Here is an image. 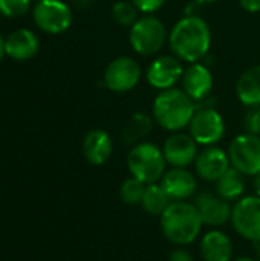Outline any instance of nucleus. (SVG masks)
<instances>
[{
  "label": "nucleus",
  "mask_w": 260,
  "mask_h": 261,
  "mask_svg": "<svg viewBox=\"0 0 260 261\" xmlns=\"http://www.w3.org/2000/svg\"><path fill=\"white\" fill-rule=\"evenodd\" d=\"M74 5H77L78 8H86L92 3V0H70Z\"/></svg>",
  "instance_id": "31"
},
{
  "label": "nucleus",
  "mask_w": 260,
  "mask_h": 261,
  "mask_svg": "<svg viewBox=\"0 0 260 261\" xmlns=\"http://www.w3.org/2000/svg\"><path fill=\"white\" fill-rule=\"evenodd\" d=\"M195 168L199 177L208 182H218L230 168L231 162L228 158V151H224L219 147L210 145L198 153L195 161Z\"/></svg>",
  "instance_id": "13"
},
{
  "label": "nucleus",
  "mask_w": 260,
  "mask_h": 261,
  "mask_svg": "<svg viewBox=\"0 0 260 261\" xmlns=\"http://www.w3.org/2000/svg\"><path fill=\"white\" fill-rule=\"evenodd\" d=\"M170 203H172V199L166 193L161 184L156 182V184H150L146 187V193L141 200V205L149 214L162 216L164 211L170 206Z\"/></svg>",
  "instance_id": "23"
},
{
  "label": "nucleus",
  "mask_w": 260,
  "mask_h": 261,
  "mask_svg": "<svg viewBox=\"0 0 260 261\" xmlns=\"http://www.w3.org/2000/svg\"><path fill=\"white\" fill-rule=\"evenodd\" d=\"M161 185L166 193L170 196L172 200L179 202L192 197L196 191V177L185 168L173 167L172 170L166 171Z\"/></svg>",
  "instance_id": "16"
},
{
  "label": "nucleus",
  "mask_w": 260,
  "mask_h": 261,
  "mask_svg": "<svg viewBox=\"0 0 260 261\" xmlns=\"http://www.w3.org/2000/svg\"><path fill=\"white\" fill-rule=\"evenodd\" d=\"M188 133L198 145H216L225 135V121L215 106H196Z\"/></svg>",
  "instance_id": "6"
},
{
  "label": "nucleus",
  "mask_w": 260,
  "mask_h": 261,
  "mask_svg": "<svg viewBox=\"0 0 260 261\" xmlns=\"http://www.w3.org/2000/svg\"><path fill=\"white\" fill-rule=\"evenodd\" d=\"M202 225L204 222L196 205L182 200L172 202L161 216V229L164 236L179 246L193 243L198 239Z\"/></svg>",
  "instance_id": "3"
},
{
  "label": "nucleus",
  "mask_w": 260,
  "mask_h": 261,
  "mask_svg": "<svg viewBox=\"0 0 260 261\" xmlns=\"http://www.w3.org/2000/svg\"><path fill=\"white\" fill-rule=\"evenodd\" d=\"M113 151V142L107 132L101 128L90 130L83 141V153L89 164L103 165L106 164Z\"/></svg>",
  "instance_id": "18"
},
{
  "label": "nucleus",
  "mask_w": 260,
  "mask_h": 261,
  "mask_svg": "<svg viewBox=\"0 0 260 261\" xmlns=\"http://www.w3.org/2000/svg\"><path fill=\"white\" fill-rule=\"evenodd\" d=\"M166 158L162 150L152 142H139L132 147L127 156V167L132 177L146 185L156 184L166 173Z\"/></svg>",
  "instance_id": "4"
},
{
  "label": "nucleus",
  "mask_w": 260,
  "mask_h": 261,
  "mask_svg": "<svg viewBox=\"0 0 260 261\" xmlns=\"http://www.w3.org/2000/svg\"><path fill=\"white\" fill-rule=\"evenodd\" d=\"M196 112V102L178 87L161 90L152 106V116L167 132H181L188 127Z\"/></svg>",
  "instance_id": "2"
},
{
  "label": "nucleus",
  "mask_w": 260,
  "mask_h": 261,
  "mask_svg": "<svg viewBox=\"0 0 260 261\" xmlns=\"http://www.w3.org/2000/svg\"><path fill=\"white\" fill-rule=\"evenodd\" d=\"M35 24L46 34H61L72 24V11L63 0H40L32 9Z\"/></svg>",
  "instance_id": "8"
},
{
  "label": "nucleus",
  "mask_w": 260,
  "mask_h": 261,
  "mask_svg": "<svg viewBox=\"0 0 260 261\" xmlns=\"http://www.w3.org/2000/svg\"><path fill=\"white\" fill-rule=\"evenodd\" d=\"M234 261H256V260H253V258H248V257H241V258H236Z\"/></svg>",
  "instance_id": "35"
},
{
  "label": "nucleus",
  "mask_w": 260,
  "mask_h": 261,
  "mask_svg": "<svg viewBox=\"0 0 260 261\" xmlns=\"http://www.w3.org/2000/svg\"><path fill=\"white\" fill-rule=\"evenodd\" d=\"M40 47V41L37 35L29 29H17L5 38V50L6 55L17 61L31 60Z\"/></svg>",
  "instance_id": "17"
},
{
  "label": "nucleus",
  "mask_w": 260,
  "mask_h": 261,
  "mask_svg": "<svg viewBox=\"0 0 260 261\" xmlns=\"http://www.w3.org/2000/svg\"><path fill=\"white\" fill-rule=\"evenodd\" d=\"M241 6L247 11V12H259L260 11V0H239Z\"/></svg>",
  "instance_id": "29"
},
{
  "label": "nucleus",
  "mask_w": 260,
  "mask_h": 261,
  "mask_svg": "<svg viewBox=\"0 0 260 261\" xmlns=\"http://www.w3.org/2000/svg\"><path fill=\"white\" fill-rule=\"evenodd\" d=\"M146 184L138 180L136 177H130L127 179L121 188H120V197L124 203L127 205H138L141 203L144 193H146Z\"/></svg>",
  "instance_id": "25"
},
{
  "label": "nucleus",
  "mask_w": 260,
  "mask_h": 261,
  "mask_svg": "<svg viewBox=\"0 0 260 261\" xmlns=\"http://www.w3.org/2000/svg\"><path fill=\"white\" fill-rule=\"evenodd\" d=\"M236 95L245 107L260 106V66L242 72L236 84Z\"/></svg>",
  "instance_id": "20"
},
{
  "label": "nucleus",
  "mask_w": 260,
  "mask_h": 261,
  "mask_svg": "<svg viewBox=\"0 0 260 261\" xmlns=\"http://www.w3.org/2000/svg\"><path fill=\"white\" fill-rule=\"evenodd\" d=\"M231 167L244 176L260 174V136L242 133L236 136L228 147Z\"/></svg>",
  "instance_id": "7"
},
{
  "label": "nucleus",
  "mask_w": 260,
  "mask_h": 261,
  "mask_svg": "<svg viewBox=\"0 0 260 261\" xmlns=\"http://www.w3.org/2000/svg\"><path fill=\"white\" fill-rule=\"evenodd\" d=\"M254 191H256V196H259L260 197V174L257 176H254Z\"/></svg>",
  "instance_id": "32"
},
{
  "label": "nucleus",
  "mask_w": 260,
  "mask_h": 261,
  "mask_svg": "<svg viewBox=\"0 0 260 261\" xmlns=\"http://www.w3.org/2000/svg\"><path fill=\"white\" fill-rule=\"evenodd\" d=\"M201 255L205 261H231L233 243L227 234L210 231L201 242Z\"/></svg>",
  "instance_id": "19"
},
{
  "label": "nucleus",
  "mask_w": 260,
  "mask_h": 261,
  "mask_svg": "<svg viewBox=\"0 0 260 261\" xmlns=\"http://www.w3.org/2000/svg\"><path fill=\"white\" fill-rule=\"evenodd\" d=\"M257 254H259V258H260V243H259V246H257Z\"/></svg>",
  "instance_id": "36"
},
{
  "label": "nucleus",
  "mask_w": 260,
  "mask_h": 261,
  "mask_svg": "<svg viewBox=\"0 0 260 261\" xmlns=\"http://www.w3.org/2000/svg\"><path fill=\"white\" fill-rule=\"evenodd\" d=\"M162 153L167 164L187 168L188 165L195 164L198 158V142L192 138L190 133L175 132L166 139Z\"/></svg>",
  "instance_id": "12"
},
{
  "label": "nucleus",
  "mask_w": 260,
  "mask_h": 261,
  "mask_svg": "<svg viewBox=\"0 0 260 261\" xmlns=\"http://www.w3.org/2000/svg\"><path fill=\"white\" fill-rule=\"evenodd\" d=\"M169 44L173 55L182 63H198L208 54L211 46L210 26L199 15H185L172 28Z\"/></svg>",
  "instance_id": "1"
},
{
  "label": "nucleus",
  "mask_w": 260,
  "mask_h": 261,
  "mask_svg": "<svg viewBox=\"0 0 260 261\" xmlns=\"http://www.w3.org/2000/svg\"><path fill=\"white\" fill-rule=\"evenodd\" d=\"M32 0H0V14L8 18L25 15L31 8Z\"/></svg>",
  "instance_id": "26"
},
{
  "label": "nucleus",
  "mask_w": 260,
  "mask_h": 261,
  "mask_svg": "<svg viewBox=\"0 0 260 261\" xmlns=\"http://www.w3.org/2000/svg\"><path fill=\"white\" fill-rule=\"evenodd\" d=\"M139 11L132 0H118L112 6V17L116 24L123 28H132L139 18Z\"/></svg>",
  "instance_id": "24"
},
{
  "label": "nucleus",
  "mask_w": 260,
  "mask_h": 261,
  "mask_svg": "<svg viewBox=\"0 0 260 261\" xmlns=\"http://www.w3.org/2000/svg\"><path fill=\"white\" fill-rule=\"evenodd\" d=\"M245 180L244 174L236 168H230L218 182H216V194H219L225 200H236L244 194Z\"/></svg>",
  "instance_id": "22"
},
{
  "label": "nucleus",
  "mask_w": 260,
  "mask_h": 261,
  "mask_svg": "<svg viewBox=\"0 0 260 261\" xmlns=\"http://www.w3.org/2000/svg\"><path fill=\"white\" fill-rule=\"evenodd\" d=\"M153 116H150L146 112H136L133 113L129 121L126 122L123 128V139L129 145H136L143 142L153 128Z\"/></svg>",
  "instance_id": "21"
},
{
  "label": "nucleus",
  "mask_w": 260,
  "mask_h": 261,
  "mask_svg": "<svg viewBox=\"0 0 260 261\" xmlns=\"http://www.w3.org/2000/svg\"><path fill=\"white\" fill-rule=\"evenodd\" d=\"M133 5L138 8L139 12L143 14H155L156 11H159L167 0H132Z\"/></svg>",
  "instance_id": "28"
},
{
  "label": "nucleus",
  "mask_w": 260,
  "mask_h": 261,
  "mask_svg": "<svg viewBox=\"0 0 260 261\" xmlns=\"http://www.w3.org/2000/svg\"><path fill=\"white\" fill-rule=\"evenodd\" d=\"M37 2H40V0H37Z\"/></svg>",
  "instance_id": "37"
},
{
  "label": "nucleus",
  "mask_w": 260,
  "mask_h": 261,
  "mask_svg": "<svg viewBox=\"0 0 260 261\" xmlns=\"http://www.w3.org/2000/svg\"><path fill=\"white\" fill-rule=\"evenodd\" d=\"M184 70L185 69L179 58L175 55H161L155 58L147 67L146 78L153 89L161 92L175 87L182 80Z\"/></svg>",
  "instance_id": "11"
},
{
  "label": "nucleus",
  "mask_w": 260,
  "mask_h": 261,
  "mask_svg": "<svg viewBox=\"0 0 260 261\" xmlns=\"http://www.w3.org/2000/svg\"><path fill=\"white\" fill-rule=\"evenodd\" d=\"M231 222L234 229L244 239L260 243L259 196H248L241 199L231 211Z\"/></svg>",
  "instance_id": "10"
},
{
  "label": "nucleus",
  "mask_w": 260,
  "mask_h": 261,
  "mask_svg": "<svg viewBox=\"0 0 260 261\" xmlns=\"http://www.w3.org/2000/svg\"><path fill=\"white\" fill-rule=\"evenodd\" d=\"M244 127L245 133L260 136V106L248 109V112L244 116Z\"/></svg>",
  "instance_id": "27"
},
{
  "label": "nucleus",
  "mask_w": 260,
  "mask_h": 261,
  "mask_svg": "<svg viewBox=\"0 0 260 261\" xmlns=\"http://www.w3.org/2000/svg\"><path fill=\"white\" fill-rule=\"evenodd\" d=\"M182 90L198 104L207 99L213 90V75L211 70L202 63H192L184 70L182 75Z\"/></svg>",
  "instance_id": "14"
},
{
  "label": "nucleus",
  "mask_w": 260,
  "mask_h": 261,
  "mask_svg": "<svg viewBox=\"0 0 260 261\" xmlns=\"http://www.w3.org/2000/svg\"><path fill=\"white\" fill-rule=\"evenodd\" d=\"M167 40L169 34L162 20L153 14L139 17L129 32V43L132 49L143 57H152L158 54Z\"/></svg>",
  "instance_id": "5"
},
{
  "label": "nucleus",
  "mask_w": 260,
  "mask_h": 261,
  "mask_svg": "<svg viewBox=\"0 0 260 261\" xmlns=\"http://www.w3.org/2000/svg\"><path fill=\"white\" fill-rule=\"evenodd\" d=\"M141 80V66L132 57H118L104 69V86L116 93H126L136 87Z\"/></svg>",
  "instance_id": "9"
},
{
  "label": "nucleus",
  "mask_w": 260,
  "mask_h": 261,
  "mask_svg": "<svg viewBox=\"0 0 260 261\" xmlns=\"http://www.w3.org/2000/svg\"><path fill=\"white\" fill-rule=\"evenodd\" d=\"M198 3H201V5H208V3H216L218 0H196Z\"/></svg>",
  "instance_id": "34"
},
{
  "label": "nucleus",
  "mask_w": 260,
  "mask_h": 261,
  "mask_svg": "<svg viewBox=\"0 0 260 261\" xmlns=\"http://www.w3.org/2000/svg\"><path fill=\"white\" fill-rule=\"evenodd\" d=\"M5 55H6V50H5V38L0 35V61L3 60Z\"/></svg>",
  "instance_id": "33"
},
{
  "label": "nucleus",
  "mask_w": 260,
  "mask_h": 261,
  "mask_svg": "<svg viewBox=\"0 0 260 261\" xmlns=\"http://www.w3.org/2000/svg\"><path fill=\"white\" fill-rule=\"evenodd\" d=\"M195 205L199 211V216L204 225L221 226L231 219L233 208L228 205V200L222 199L215 193H201L198 194Z\"/></svg>",
  "instance_id": "15"
},
{
  "label": "nucleus",
  "mask_w": 260,
  "mask_h": 261,
  "mask_svg": "<svg viewBox=\"0 0 260 261\" xmlns=\"http://www.w3.org/2000/svg\"><path fill=\"white\" fill-rule=\"evenodd\" d=\"M170 261H193V257L185 249H176L170 254Z\"/></svg>",
  "instance_id": "30"
}]
</instances>
